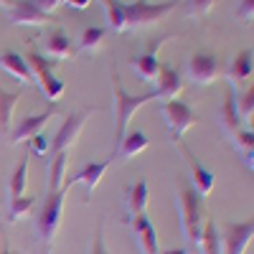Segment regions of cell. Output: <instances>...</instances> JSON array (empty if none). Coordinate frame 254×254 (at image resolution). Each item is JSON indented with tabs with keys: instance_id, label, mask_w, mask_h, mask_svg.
<instances>
[{
	"instance_id": "44dd1931",
	"label": "cell",
	"mask_w": 254,
	"mask_h": 254,
	"mask_svg": "<svg viewBox=\"0 0 254 254\" xmlns=\"http://www.w3.org/2000/svg\"><path fill=\"white\" fill-rule=\"evenodd\" d=\"M46 54L56 61H64V59H74L76 56V49L71 44V38L64 33V31H54L49 38H46Z\"/></svg>"
},
{
	"instance_id": "8d00e7d4",
	"label": "cell",
	"mask_w": 254,
	"mask_h": 254,
	"mask_svg": "<svg viewBox=\"0 0 254 254\" xmlns=\"http://www.w3.org/2000/svg\"><path fill=\"white\" fill-rule=\"evenodd\" d=\"M0 254H23V252H15L10 247V242L5 239V234H3V239H0Z\"/></svg>"
},
{
	"instance_id": "d6a6232c",
	"label": "cell",
	"mask_w": 254,
	"mask_h": 254,
	"mask_svg": "<svg viewBox=\"0 0 254 254\" xmlns=\"http://www.w3.org/2000/svg\"><path fill=\"white\" fill-rule=\"evenodd\" d=\"M237 18L242 20V23H252V18H254V0H239Z\"/></svg>"
},
{
	"instance_id": "5b68a950",
	"label": "cell",
	"mask_w": 254,
	"mask_h": 254,
	"mask_svg": "<svg viewBox=\"0 0 254 254\" xmlns=\"http://www.w3.org/2000/svg\"><path fill=\"white\" fill-rule=\"evenodd\" d=\"M181 0H171V3H147V0H137V3L125 5V23L127 28H140V26H153L163 15L176 10Z\"/></svg>"
},
{
	"instance_id": "7c38bea8",
	"label": "cell",
	"mask_w": 254,
	"mask_h": 254,
	"mask_svg": "<svg viewBox=\"0 0 254 254\" xmlns=\"http://www.w3.org/2000/svg\"><path fill=\"white\" fill-rule=\"evenodd\" d=\"M8 20L13 26H44V23H51L54 18L49 13H44V10H38L31 0H15Z\"/></svg>"
},
{
	"instance_id": "6da1fadb",
	"label": "cell",
	"mask_w": 254,
	"mask_h": 254,
	"mask_svg": "<svg viewBox=\"0 0 254 254\" xmlns=\"http://www.w3.org/2000/svg\"><path fill=\"white\" fill-rule=\"evenodd\" d=\"M71 186L66 183L61 190H54V193H46L44 208L36 219V234H38V254H51L56 234L61 229V214H64V201H66V190Z\"/></svg>"
},
{
	"instance_id": "9a60e30c",
	"label": "cell",
	"mask_w": 254,
	"mask_h": 254,
	"mask_svg": "<svg viewBox=\"0 0 254 254\" xmlns=\"http://www.w3.org/2000/svg\"><path fill=\"white\" fill-rule=\"evenodd\" d=\"M130 229H132V234H135V239H137L142 254H160L158 231H155V226L150 224V219H147L145 214L135 216V219L130 221Z\"/></svg>"
},
{
	"instance_id": "5bb4252c",
	"label": "cell",
	"mask_w": 254,
	"mask_h": 254,
	"mask_svg": "<svg viewBox=\"0 0 254 254\" xmlns=\"http://www.w3.org/2000/svg\"><path fill=\"white\" fill-rule=\"evenodd\" d=\"M56 115V107H51V110H46V112H41V115H31V117H26L23 122H20L15 130H13V135H10V142L13 145H20V142H28L31 137H36L44 127L51 122V117Z\"/></svg>"
},
{
	"instance_id": "ffe728a7",
	"label": "cell",
	"mask_w": 254,
	"mask_h": 254,
	"mask_svg": "<svg viewBox=\"0 0 254 254\" xmlns=\"http://www.w3.org/2000/svg\"><path fill=\"white\" fill-rule=\"evenodd\" d=\"M147 145H150V137H147L142 130L125 132V137L117 142V155H120V160H132L135 155L147 150Z\"/></svg>"
},
{
	"instance_id": "836d02e7",
	"label": "cell",
	"mask_w": 254,
	"mask_h": 254,
	"mask_svg": "<svg viewBox=\"0 0 254 254\" xmlns=\"http://www.w3.org/2000/svg\"><path fill=\"white\" fill-rule=\"evenodd\" d=\"M28 142H31V150H33L36 155H46V153H49V145H51V142H49L44 135H41V132H38L36 137H31Z\"/></svg>"
},
{
	"instance_id": "f35d334b",
	"label": "cell",
	"mask_w": 254,
	"mask_h": 254,
	"mask_svg": "<svg viewBox=\"0 0 254 254\" xmlns=\"http://www.w3.org/2000/svg\"><path fill=\"white\" fill-rule=\"evenodd\" d=\"M0 5H3V8H8V10H10V8L15 5V0H0Z\"/></svg>"
},
{
	"instance_id": "ac0fdd59",
	"label": "cell",
	"mask_w": 254,
	"mask_h": 254,
	"mask_svg": "<svg viewBox=\"0 0 254 254\" xmlns=\"http://www.w3.org/2000/svg\"><path fill=\"white\" fill-rule=\"evenodd\" d=\"M110 163H112V158H107V160H97V163H87V165H84L81 171H79L71 181H66V183H69V186H74V183H84V186H87V193H94V188L99 186L102 176L107 173Z\"/></svg>"
},
{
	"instance_id": "2e32d148",
	"label": "cell",
	"mask_w": 254,
	"mask_h": 254,
	"mask_svg": "<svg viewBox=\"0 0 254 254\" xmlns=\"http://www.w3.org/2000/svg\"><path fill=\"white\" fill-rule=\"evenodd\" d=\"M221 130L226 137H234L239 130H242V117L237 112V94H234V87H226V97H224V107H221Z\"/></svg>"
},
{
	"instance_id": "7a4b0ae2",
	"label": "cell",
	"mask_w": 254,
	"mask_h": 254,
	"mask_svg": "<svg viewBox=\"0 0 254 254\" xmlns=\"http://www.w3.org/2000/svg\"><path fill=\"white\" fill-rule=\"evenodd\" d=\"M178 208H181V229H183V237L198 247L201 239V229H203V198L196 193L188 183H183L178 188Z\"/></svg>"
},
{
	"instance_id": "cb8c5ba5",
	"label": "cell",
	"mask_w": 254,
	"mask_h": 254,
	"mask_svg": "<svg viewBox=\"0 0 254 254\" xmlns=\"http://www.w3.org/2000/svg\"><path fill=\"white\" fill-rule=\"evenodd\" d=\"M18 102H20V92H5L3 87H0V130L3 132L10 130L13 110H15Z\"/></svg>"
},
{
	"instance_id": "8fae6325",
	"label": "cell",
	"mask_w": 254,
	"mask_h": 254,
	"mask_svg": "<svg viewBox=\"0 0 254 254\" xmlns=\"http://www.w3.org/2000/svg\"><path fill=\"white\" fill-rule=\"evenodd\" d=\"M181 150H183V155H186V160H188V165H190V188H193L201 198H208L211 190H214V183H216L214 171L203 168L190 150H186V147H181Z\"/></svg>"
},
{
	"instance_id": "d6986e66",
	"label": "cell",
	"mask_w": 254,
	"mask_h": 254,
	"mask_svg": "<svg viewBox=\"0 0 254 254\" xmlns=\"http://www.w3.org/2000/svg\"><path fill=\"white\" fill-rule=\"evenodd\" d=\"M147 198H150V190H147V183L145 181H137L130 190L125 193V201H127V224H130L135 216L145 214V208H147Z\"/></svg>"
},
{
	"instance_id": "1f68e13d",
	"label": "cell",
	"mask_w": 254,
	"mask_h": 254,
	"mask_svg": "<svg viewBox=\"0 0 254 254\" xmlns=\"http://www.w3.org/2000/svg\"><path fill=\"white\" fill-rule=\"evenodd\" d=\"M214 5H216V0H188V15L201 20L214 10Z\"/></svg>"
},
{
	"instance_id": "ba28073f",
	"label": "cell",
	"mask_w": 254,
	"mask_h": 254,
	"mask_svg": "<svg viewBox=\"0 0 254 254\" xmlns=\"http://www.w3.org/2000/svg\"><path fill=\"white\" fill-rule=\"evenodd\" d=\"M188 79L193 84H201V87H206V84L216 81L221 76V59L216 54H206V51H198L188 59Z\"/></svg>"
},
{
	"instance_id": "e575fe53",
	"label": "cell",
	"mask_w": 254,
	"mask_h": 254,
	"mask_svg": "<svg viewBox=\"0 0 254 254\" xmlns=\"http://www.w3.org/2000/svg\"><path fill=\"white\" fill-rule=\"evenodd\" d=\"M31 3L38 8V10H44V13H51L61 5V0H31Z\"/></svg>"
},
{
	"instance_id": "484cf974",
	"label": "cell",
	"mask_w": 254,
	"mask_h": 254,
	"mask_svg": "<svg viewBox=\"0 0 254 254\" xmlns=\"http://www.w3.org/2000/svg\"><path fill=\"white\" fill-rule=\"evenodd\" d=\"M104 13H107V23L115 33H125L127 31V23H125V3L120 0H99Z\"/></svg>"
},
{
	"instance_id": "603a6c76",
	"label": "cell",
	"mask_w": 254,
	"mask_h": 254,
	"mask_svg": "<svg viewBox=\"0 0 254 254\" xmlns=\"http://www.w3.org/2000/svg\"><path fill=\"white\" fill-rule=\"evenodd\" d=\"M252 71H254L252 49H244V51H242V54L234 59V64L229 66L226 76L231 79V84H237V81H247V79H252Z\"/></svg>"
},
{
	"instance_id": "83f0119b",
	"label": "cell",
	"mask_w": 254,
	"mask_h": 254,
	"mask_svg": "<svg viewBox=\"0 0 254 254\" xmlns=\"http://www.w3.org/2000/svg\"><path fill=\"white\" fill-rule=\"evenodd\" d=\"M26 181H28V158H23L18 165H15V171L10 176V186H8V193H10V201L13 198H20L26 193Z\"/></svg>"
},
{
	"instance_id": "ab89813d",
	"label": "cell",
	"mask_w": 254,
	"mask_h": 254,
	"mask_svg": "<svg viewBox=\"0 0 254 254\" xmlns=\"http://www.w3.org/2000/svg\"><path fill=\"white\" fill-rule=\"evenodd\" d=\"M160 254H188L186 249H171V252H160Z\"/></svg>"
},
{
	"instance_id": "3957f363",
	"label": "cell",
	"mask_w": 254,
	"mask_h": 254,
	"mask_svg": "<svg viewBox=\"0 0 254 254\" xmlns=\"http://www.w3.org/2000/svg\"><path fill=\"white\" fill-rule=\"evenodd\" d=\"M112 87H115V140L120 142L127 132V125H130V120L135 117V112L142 107V104L153 102L155 99V92H147V94H127L122 81H120V74L112 71Z\"/></svg>"
},
{
	"instance_id": "74e56055",
	"label": "cell",
	"mask_w": 254,
	"mask_h": 254,
	"mask_svg": "<svg viewBox=\"0 0 254 254\" xmlns=\"http://www.w3.org/2000/svg\"><path fill=\"white\" fill-rule=\"evenodd\" d=\"M61 3H66V5H71V8H87L92 0H61Z\"/></svg>"
},
{
	"instance_id": "f1b7e54d",
	"label": "cell",
	"mask_w": 254,
	"mask_h": 254,
	"mask_svg": "<svg viewBox=\"0 0 254 254\" xmlns=\"http://www.w3.org/2000/svg\"><path fill=\"white\" fill-rule=\"evenodd\" d=\"M104 36H107V31H104V28H87V31L81 33V41H79V49L76 51H89V54L99 51L102 44H104Z\"/></svg>"
},
{
	"instance_id": "4fadbf2b",
	"label": "cell",
	"mask_w": 254,
	"mask_h": 254,
	"mask_svg": "<svg viewBox=\"0 0 254 254\" xmlns=\"http://www.w3.org/2000/svg\"><path fill=\"white\" fill-rule=\"evenodd\" d=\"M181 92H183V76H181L173 66L163 64L160 74H158V79H155V99L171 102V99H176Z\"/></svg>"
},
{
	"instance_id": "7402d4cb",
	"label": "cell",
	"mask_w": 254,
	"mask_h": 254,
	"mask_svg": "<svg viewBox=\"0 0 254 254\" xmlns=\"http://www.w3.org/2000/svg\"><path fill=\"white\" fill-rule=\"evenodd\" d=\"M201 254H221V237H219V226L214 221H203V229H201V239H198V247H196Z\"/></svg>"
},
{
	"instance_id": "4dcf8cb0",
	"label": "cell",
	"mask_w": 254,
	"mask_h": 254,
	"mask_svg": "<svg viewBox=\"0 0 254 254\" xmlns=\"http://www.w3.org/2000/svg\"><path fill=\"white\" fill-rule=\"evenodd\" d=\"M237 112L242 117V122L252 125V115H254V87H249V92H244L242 97H237Z\"/></svg>"
},
{
	"instance_id": "f546056e",
	"label": "cell",
	"mask_w": 254,
	"mask_h": 254,
	"mask_svg": "<svg viewBox=\"0 0 254 254\" xmlns=\"http://www.w3.org/2000/svg\"><path fill=\"white\" fill-rule=\"evenodd\" d=\"M33 203H36V198H31V196H26V198H23V196L13 198V201L8 203V224H18L26 214H31Z\"/></svg>"
},
{
	"instance_id": "e0dca14e",
	"label": "cell",
	"mask_w": 254,
	"mask_h": 254,
	"mask_svg": "<svg viewBox=\"0 0 254 254\" xmlns=\"http://www.w3.org/2000/svg\"><path fill=\"white\" fill-rule=\"evenodd\" d=\"M0 69H3L5 74H10L13 79H18L20 84H33V74H31L28 61L15 51L0 54Z\"/></svg>"
},
{
	"instance_id": "52a82bcc",
	"label": "cell",
	"mask_w": 254,
	"mask_h": 254,
	"mask_svg": "<svg viewBox=\"0 0 254 254\" xmlns=\"http://www.w3.org/2000/svg\"><path fill=\"white\" fill-rule=\"evenodd\" d=\"M221 254H244L252 247L254 224L249 221H226L221 229Z\"/></svg>"
},
{
	"instance_id": "d4e9b609",
	"label": "cell",
	"mask_w": 254,
	"mask_h": 254,
	"mask_svg": "<svg viewBox=\"0 0 254 254\" xmlns=\"http://www.w3.org/2000/svg\"><path fill=\"white\" fill-rule=\"evenodd\" d=\"M66 163H69V153H56L51 158V181H49V193H54V190H61L64 186H66Z\"/></svg>"
},
{
	"instance_id": "4316f807",
	"label": "cell",
	"mask_w": 254,
	"mask_h": 254,
	"mask_svg": "<svg viewBox=\"0 0 254 254\" xmlns=\"http://www.w3.org/2000/svg\"><path fill=\"white\" fill-rule=\"evenodd\" d=\"M231 140H234V145H237V150H239V155H242V163L249 168V171H252V165H254V132L252 130H244V127H242V130L234 135V137H231Z\"/></svg>"
},
{
	"instance_id": "8992f818",
	"label": "cell",
	"mask_w": 254,
	"mask_h": 254,
	"mask_svg": "<svg viewBox=\"0 0 254 254\" xmlns=\"http://www.w3.org/2000/svg\"><path fill=\"white\" fill-rule=\"evenodd\" d=\"M160 112H163V117H165V125L171 127V140H173L176 145H181V137L198 122L196 112L190 110L186 102H181V99L163 102V104H160Z\"/></svg>"
},
{
	"instance_id": "30bf717a",
	"label": "cell",
	"mask_w": 254,
	"mask_h": 254,
	"mask_svg": "<svg viewBox=\"0 0 254 254\" xmlns=\"http://www.w3.org/2000/svg\"><path fill=\"white\" fill-rule=\"evenodd\" d=\"M165 44V38H160V41H153L150 44V49H147L145 54H140V56H135L132 59V71L137 74V79L140 81H145V84H153L155 79H158V74H160V59H158V51H160V46Z\"/></svg>"
},
{
	"instance_id": "9c48e42d",
	"label": "cell",
	"mask_w": 254,
	"mask_h": 254,
	"mask_svg": "<svg viewBox=\"0 0 254 254\" xmlns=\"http://www.w3.org/2000/svg\"><path fill=\"white\" fill-rule=\"evenodd\" d=\"M94 110H87V112H74V115H69L66 120L61 122V127H59V132L54 135V140H51V145H49V153H69V147L76 142V137H79V132L84 130V125H87V120H89V115H92Z\"/></svg>"
},
{
	"instance_id": "d590c367",
	"label": "cell",
	"mask_w": 254,
	"mask_h": 254,
	"mask_svg": "<svg viewBox=\"0 0 254 254\" xmlns=\"http://www.w3.org/2000/svg\"><path fill=\"white\" fill-rule=\"evenodd\" d=\"M89 254H107V247L102 242V226H97V231H94V244H92Z\"/></svg>"
},
{
	"instance_id": "277c9868",
	"label": "cell",
	"mask_w": 254,
	"mask_h": 254,
	"mask_svg": "<svg viewBox=\"0 0 254 254\" xmlns=\"http://www.w3.org/2000/svg\"><path fill=\"white\" fill-rule=\"evenodd\" d=\"M26 61H28V66H31V74H33V84H38L41 92H44V97L49 102H56L64 94V89H66V84H64V79H59L54 74L51 61H46L44 56L36 54V51H28Z\"/></svg>"
}]
</instances>
